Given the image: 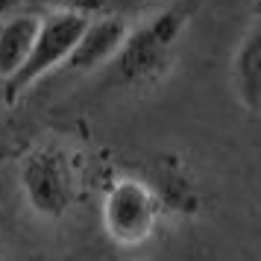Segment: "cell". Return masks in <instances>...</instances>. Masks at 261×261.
<instances>
[{"label":"cell","instance_id":"5","mask_svg":"<svg viewBox=\"0 0 261 261\" xmlns=\"http://www.w3.org/2000/svg\"><path fill=\"white\" fill-rule=\"evenodd\" d=\"M126 30H129V18H123V15H94V18H88L71 50V56L62 65V71L91 73L106 68L112 56L118 53V47L123 44Z\"/></svg>","mask_w":261,"mask_h":261},{"label":"cell","instance_id":"8","mask_svg":"<svg viewBox=\"0 0 261 261\" xmlns=\"http://www.w3.org/2000/svg\"><path fill=\"white\" fill-rule=\"evenodd\" d=\"M38 24H41V12H33V9L3 12L0 18V80L3 83L27 62Z\"/></svg>","mask_w":261,"mask_h":261},{"label":"cell","instance_id":"7","mask_svg":"<svg viewBox=\"0 0 261 261\" xmlns=\"http://www.w3.org/2000/svg\"><path fill=\"white\" fill-rule=\"evenodd\" d=\"M232 91L249 115H261V18L247 27L232 53Z\"/></svg>","mask_w":261,"mask_h":261},{"label":"cell","instance_id":"9","mask_svg":"<svg viewBox=\"0 0 261 261\" xmlns=\"http://www.w3.org/2000/svg\"><path fill=\"white\" fill-rule=\"evenodd\" d=\"M12 9H33V12H50V9H71L73 0H0V15Z\"/></svg>","mask_w":261,"mask_h":261},{"label":"cell","instance_id":"10","mask_svg":"<svg viewBox=\"0 0 261 261\" xmlns=\"http://www.w3.org/2000/svg\"><path fill=\"white\" fill-rule=\"evenodd\" d=\"M0 258H3V244H0Z\"/></svg>","mask_w":261,"mask_h":261},{"label":"cell","instance_id":"2","mask_svg":"<svg viewBox=\"0 0 261 261\" xmlns=\"http://www.w3.org/2000/svg\"><path fill=\"white\" fill-rule=\"evenodd\" d=\"M18 188L30 212L44 220H62L80 200V162L68 144L47 138L27 147L18 159Z\"/></svg>","mask_w":261,"mask_h":261},{"label":"cell","instance_id":"1","mask_svg":"<svg viewBox=\"0 0 261 261\" xmlns=\"http://www.w3.org/2000/svg\"><path fill=\"white\" fill-rule=\"evenodd\" d=\"M191 6L173 3L129 24L126 38L106 65L109 80L120 88H153L173 71L191 24Z\"/></svg>","mask_w":261,"mask_h":261},{"label":"cell","instance_id":"4","mask_svg":"<svg viewBox=\"0 0 261 261\" xmlns=\"http://www.w3.org/2000/svg\"><path fill=\"white\" fill-rule=\"evenodd\" d=\"M88 15L71 12V9H50V12H41V24H38L36 41L30 47V56L27 62L18 68V71L3 83V91H6V100L9 103H18L21 97L36 88L41 80H47L50 73L62 71L65 59L71 56L76 38L83 33Z\"/></svg>","mask_w":261,"mask_h":261},{"label":"cell","instance_id":"3","mask_svg":"<svg viewBox=\"0 0 261 261\" xmlns=\"http://www.w3.org/2000/svg\"><path fill=\"white\" fill-rule=\"evenodd\" d=\"M162 220V202L147 176L120 173L106 185L100 200V223L118 249H138L150 244Z\"/></svg>","mask_w":261,"mask_h":261},{"label":"cell","instance_id":"6","mask_svg":"<svg viewBox=\"0 0 261 261\" xmlns=\"http://www.w3.org/2000/svg\"><path fill=\"white\" fill-rule=\"evenodd\" d=\"M153 185L155 197L162 202V212L165 217H194L200 214L202 205V194L197 185V176L179 155L167 153L159 155L153 165V176L147 179Z\"/></svg>","mask_w":261,"mask_h":261}]
</instances>
